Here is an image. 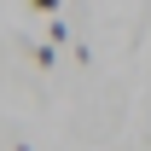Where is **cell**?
<instances>
[{
    "label": "cell",
    "mask_w": 151,
    "mask_h": 151,
    "mask_svg": "<svg viewBox=\"0 0 151 151\" xmlns=\"http://www.w3.org/2000/svg\"><path fill=\"white\" fill-rule=\"evenodd\" d=\"M35 64H41V70H52V64H58V47H47V41H41V47H35Z\"/></svg>",
    "instance_id": "obj_2"
},
{
    "label": "cell",
    "mask_w": 151,
    "mask_h": 151,
    "mask_svg": "<svg viewBox=\"0 0 151 151\" xmlns=\"http://www.w3.org/2000/svg\"><path fill=\"white\" fill-rule=\"evenodd\" d=\"M35 12H47V18H58V0H29Z\"/></svg>",
    "instance_id": "obj_3"
},
{
    "label": "cell",
    "mask_w": 151,
    "mask_h": 151,
    "mask_svg": "<svg viewBox=\"0 0 151 151\" xmlns=\"http://www.w3.org/2000/svg\"><path fill=\"white\" fill-rule=\"evenodd\" d=\"M64 41H70V23H64V18H47V47H64Z\"/></svg>",
    "instance_id": "obj_1"
}]
</instances>
